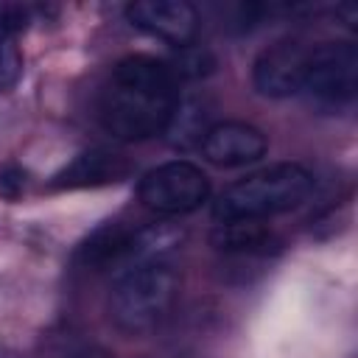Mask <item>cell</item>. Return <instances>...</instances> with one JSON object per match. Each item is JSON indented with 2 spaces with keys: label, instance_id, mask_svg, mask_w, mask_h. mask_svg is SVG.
<instances>
[{
  "label": "cell",
  "instance_id": "obj_2",
  "mask_svg": "<svg viewBox=\"0 0 358 358\" xmlns=\"http://www.w3.org/2000/svg\"><path fill=\"white\" fill-rule=\"evenodd\" d=\"M313 193V173L299 162H277L232 182L215 201L213 218L224 221H263L296 210Z\"/></svg>",
  "mask_w": 358,
  "mask_h": 358
},
{
  "label": "cell",
  "instance_id": "obj_8",
  "mask_svg": "<svg viewBox=\"0 0 358 358\" xmlns=\"http://www.w3.org/2000/svg\"><path fill=\"white\" fill-rule=\"evenodd\" d=\"M201 154L210 165L218 168H241V165H252L257 159L266 157L268 151V140L266 134L243 120H218L207 129L204 140H201Z\"/></svg>",
  "mask_w": 358,
  "mask_h": 358
},
{
  "label": "cell",
  "instance_id": "obj_3",
  "mask_svg": "<svg viewBox=\"0 0 358 358\" xmlns=\"http://www.w3.org/2000/svg\"><path fill=\"white\" fill-rule=\"evenodd\" d=\"M182 291V277L168 260L134 263L112 285L109 319L126 336L157 330L173 310Z\"/></svg>",
  "mask_w": 358,
  "mask_h": 358
},
{
  "label": "cell",
  "instance_id": "obj_12",
  "mask_svg": "<svg viewBox=\"0 0 358 358\" xmlns=\"http://www.w3.org/2000/svg\"><path fill=\"white\" fill-rule=\"evenodd\" d=\"M168 64H171V70L176 73L179 81H182V78H204V76H210V73L215 70L213 53L204 50V48H196V45L179 48L176 59L168 62Z\"/></svg>",
  "mask_w": 358,
  "mask_h": 358
},
{
  "label": "cell",
  "instance_id": "obj_11",
  "mask_svg": "<svg viewBox=\"0 0 358 358\" xmlns=\"http://www.w3.org/2000/svg\"><path fill=\"white\" fill-rule=\"evenodd\" d=\"M207 103L201 98H179L168 126H165V134H168V143L173 148H193V145H201L207 129L213 126L207 120Z\"/></svg>",
  "mask_w": 358,
  "mask_h": 358
},
{
  "label": "cell",
  "instance_id": "obj_5",
  "mask_svg": "<svg viewBox=\"0 0 358 358\" xmlns=\"http://www.w3.org/2000/svg\"><path fill=\"white\" fill-rule=\"evenodd\" d=\"M137 196L159 215H185L210 201V179L199 165L187 159H171L151 168L140 179Z\"/></svg>",
  "mask_w": 358,
  "mask_h": 358
},
{
  "label": "cell",
  "instance_id": "obj_15",
  "mask_svg": "<svg viewBox=\"0 0 358 358\" xmlns=\"http://www.w3.org/2000/svg\"><path fill=\"white\" fill-rule=\"evenodd\" d=\"M70 358H112V355L106 350H101V347H84V350L73 352Z\"/></svg>",
  "mask_w": 358,
  "mask_h": 358
},
{
  "label": "cell",
  "instance_id": "obj_10",
  "mask_svg": "<svg viewBox=\"0 0 358 358\" xmlns=\"http://www.w3.org/2000/svg\"><path fill=\"white\" fill-rule=\"evenodd\" d=\"M210 243L229 257H268L282 249V238L263 221H224L213 229Z\"/></svg>",
  "mask_w": 358,
  "mask_h": 358
},
{
  "label": "cell",
  "instance_id": "obj_9",
  "mask_svg": "<svg viewBox=\"0 0 358 358\" xmlns=\"http://www.w3.org/2000/svg\"><path fill=\"white\" fill-rule=\"evenodd\" d=\"M134 173V162L112 148H90L73 157L59 173H53V190H84V187H106L126 182Z\"/></svg>",
  "mask_w": 358,
  "mask_h": 358
},
{
  "label": "cell",
  "instance_id": "obj_6",
  "mask_svg": "<svg viewBox=\"0 0 358 358\" xmlns=\"http://www.w3.org/2000/svg\"><path fill=\"white\" fill-rule=\"evenodd\" d=\"M310 45L296 39H280L263 48L252 64V84L266 98H291L302 92L308 73Z\"/></svg>",
  "mask_w": 358,
  "mask_h": 358
},
{
  "label": "cell",
  "instance_id": "obj_4",
  "mask_svg": "<svg viewBox=\"0 0 358 358\" xmlns=\"http://www.w3.org/2000/svg\"><path fill=\"white\" fill-rule=\"evenodd\" d=\"M358 90V48L352 42L310 45L302 95L316 109L338 112L355 101Z\"/></svg>",
  "mask_w": 358,
  "mask_h": 358
},
{
  "label": "cell",
  "instance_id": "obj_14",
  "mask_svg": "<svg viewBox=\"0 0 358 358\" xmlns=\"http://www.w3.org/2000/svg\"><path fill=\"white\" fill-rule=\"evenodd\" d=\"M22 185H25V173H22L20 168L8 165V168L0 171V196L17 199V196L22 193Z\"/></svg>",
  "mask_w": 358,
  "mask_h": 358
},
{
  "label": "cell",
  "instance_id": "obj_1",
  "mask_svg": "<svg viewBox=\"0 0 358 358\" xmlns=\"http://www.w3.org/2000/svg\"><path fill=\"white\" fill-rule=\"evenodd\" d=\"M179 103V78L165 59L123 56L98 92L95 117L120 143H143L165 131Z\"/></svg>",
  "mask_w": 358,
  "mask_h": 358
},
{
  "label": "cell",
  "instance_id": "obj_7",
  "mask_svg": "<svg viewBox=\"0 0 358 358\" xmlns=\"http://www.w3.org/2000/svg\"><path fill=\"white\" fill-rule=\"evenodd\" d=\"M126 20L131 28L162 39L173 48H187L193 45L199 34V11L187 0H137L123 8Z\"/></svg>",
  "mask_w": 358,
  "mask_h": 358
},
{
  "label": "cell",
  "instance_id": "obj_13",
  "mask_svg": "<svg viewBox=\"0 0 358 358\" xmlns=\"http://www.w3.org/2000/svg\"><path fill=\"white\" fill-rule=\"evenodd\" d=\"M14 31L0 28V92H8L22 76V50Z\"/></svg>",
  "mask_w": 358,
  "mask_h": 358
}]
</instances>
